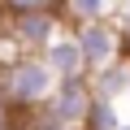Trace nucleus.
I'll use <instances>...</instances> for the list:
<instances>
[{"label": "nucleus", "mask_w": 130, "mask_h": 130, "mask_svg": "<svg viewBox=\"0 0 130 130\" xmlns=\"http://www.w3.org/2000/svg\"><path fill=\"white\" fill-rule=\"evenodd\" d=\"M95 104V87L87 78H70V83H56L43 117H39V130H78L87 126V113Z\"/></svg>", "instance_id": "1"}, {"label": "nucleus", "mask_w": 130, "mask_h": 130, "mask_svg": "<svg viewBox=\"0 0 130 130\" xmlns=\"http://www.w3.org/2000/svg\"><path fill=\"white\" fill-rule=\"evenodd\" d=\"M56 83H61V78L48 70L43 56H26V61L13 65V70H5V100H9V104H39V100H52Z\"/></svg>", "instance_id": "2"}, {"label": "nucleus", "mask_w": 130, "mask_h": 130, "mask_svg": "<svg viewBox=\"0 0 130 130\" xmlns=\"http://www.w3.org/2000/svg\"><path fill=\"white\" fill-rule=\"evenodd\" d=\"M78 35V48H83V56H87V70H108V65L117 61V52H121V30L113 26V22H87V26H78L74 30Z\"/></svg>", "instance_id": "3"}, {"label": "nucleus", "mask_w": 130, "mask_h": 130, "mask_svg": "<svg viewBox=\"0 0 130 130\" xmlns=\"http://www.w3.org/2000/svg\"><path fill=\"white\" fill-rule=\"evenodd\" d=\"M43 61H48V70H52L61 83L87 78V56H83V48H78V35H56V39L43 48Z\"/></svg>", "instance_id": "4"}, {"label": "nucleus", "mask_w": 130, "mask_h": 130, "mask_svg": "<svg viewBox=\"0 0 130 130\" xmlns=\"http://www.w3.org/2000/svg\"><path fill=\"white\" fill-rule=\"evenodd\" d=\"M13 35H18L26 48H48V43L61 35V18H56V9H52V13H26V18H13Z\"/></svg>", "instance_id": "5"}, {"label": "nucleus", "mask_w": 130, "mask_h": 130, "mask_svg": "<svg viewBox=\"0 0 130 130\" xmlns=\"http://www.w3.org/2000/svg\"><path fill=\"white\" fill-rule=\"evenodd\" d=\"M91 87L100 100H117L121 91H130V65H108V70L91 74Z\"/></svg>", "instance_id": "6"}, {"label": "nucleus", "mask_w": 130, "mask_h": 130, "mask_svg": "<svg viewBox=\"0 0 130 130\" xmlns=\"http://www.w3.org/2000/svg\"><path fill=\"white\" fill-rule=\"evenodd\" d=\"M108 9H121V0H65V18H74L78 26L108 22Z\"/></svg>", "instance_id": "7"}, {"label": "nucleus", "mask_w": 130, "mask_h": 130, "mask_svg": "<svg viewBox=\"0 0 130 130\" xmlns=\"http://www.w3.org/2000/svg\"><path fill=\"white\" fill-rule=\"evenodd\" d=\"M0 9L13 13V18H26V13H52V0H0Z\"/></svg>", "instance_id": "8"}, {"label": "nucleus", "mask_w": 130, "mask_h": 130, "mask_svg": "<svg viewBox=\"0 0 130 130\" xmlns=\"http://www.w3.org/2000/svg\"><path fill=\"white\" fill-rule=\"evenodd\" d=\"M117 18H121V30L130 35V0H121V9H117Z\"/></svg>", "instance_id": "9"}, {"label": "nucleus", "mask_w": 130, "mask_h": 130, "mask_svg": "<svg viewBox=\"0 0 130 130\" xmlns=\"http://www.w3.org/2000/svg\"><path fill=\"white\" fill-rule=\"evenodd\" d=\"M0 130H9V100H0Z\"/></svg>", "instance_id": "10"}, {"label": "nucleus", "mask_w": 130, "mask_h": 130, "mask_svg": "<svg viewBox=\"0 0 130 130\" xmlns=\"http://www.w3.org/2000/svg\"><path fill=\"white\" fill-rule=\"evenodd\" d=\"M121 130H130V126H121Z\"/></svg>", "instance_id": "11"}]
</instances>
